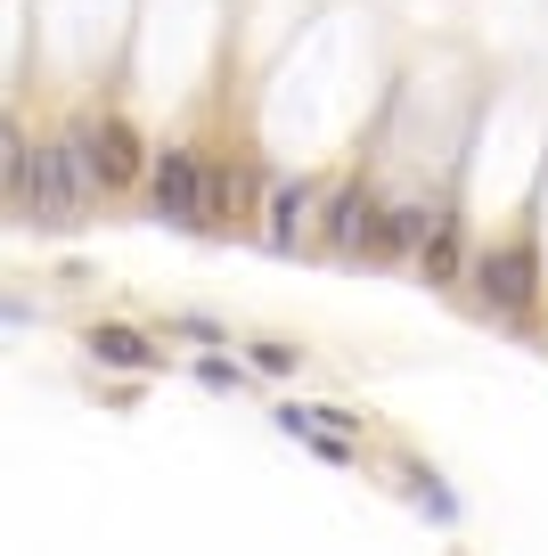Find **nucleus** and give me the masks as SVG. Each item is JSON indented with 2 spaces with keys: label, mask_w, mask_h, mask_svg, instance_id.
Segmentation results:
<instances>
[{
  "label": "nucleus",
  "mask_w": 548,
  "mask_h": 556,
  "mask_svg": "<svg viewBox=\"0 0 548 556\" xmlns=\"http://www.w3.org/2000/svg\"><path fill=\"white\" fill-rule=\"evenodd\" d=\"M83 352H90L99 368H123V377L155 368V344H148L139 328H115V319H107V328H90V336H83Z\"/></svg>",
  "instance_id": "20e7f679"
},
{
  "label": "nucleus",
  "mask_w": 548,
  "mask_h": 556,
  "mask_svg": "<svg viewBox=\"0 0 548 556\" xmlns=\"http://www.w3.org/2000/svg\"><path fill=\"white\" fill-rule=\"evenodd\" d=\"M377 229H385V205L369 189H336L327 205V245L336 254H377Z\"/></svg>",
  "instance_id": "7ed1b4c3"
},
{
  "label": "nucleus",
  "mask_w": 548,
  "mask_h": 556,
  "mask_svg": "<svg viewBox=\"0 0 548 556\" xmlns=\"http://www.w3.org/2000/svg\"><path fill=\"white\" fill-rule=\"evenodd\" d=\"M246 189H254V164H205V229H229Z\"/></svg>",
  "instance_id": "423d86ee"
},
{
  "label": "nucleus",
  "mask_w": 548,
  "mask_h": 556,
  "mask_svg": "<svg viewBox=\"0 0 548 556\" xmlns=\"http://www.w3.org/2000/svg\"><path fill=\"white\" fill-rule=\"evenodd\" d=\"M532 287H540L532 245H491V254H475V295L491 303V312H524Z\"/></svg>",
  "instance_id": "f03ea898"
},
{
  "label": "nucleus",
  "mask_w": 548,
  "mask_h": 556,
  "mask_svg": "<svg viewBox=\"0 0 548 556\" xmlns=\"http://www.w3.org/2000/svg\"><path fill=\"white\" fill-rule=\"evenodd\" d=\"M254 368H262V377H287V368H295V344H254Z\"/></svg>",
  "instance_id": "9d476101"
},
{
  "label": "nucleus",
  "mask_w": 548,
  "mask_h": 556,
  "mask_svg": "<svg viewBox=\"0 0 548 556\" xmlns=\"http://www.w3.org/2000/svg\"><path fill=\"white\" fill-rule=\"evenodd\" d=\"M148 205L172 229H205V156L197 148H164L148 173Z\"/></svg>",
  "instance_id": "f257e3e1"
},
{
  "label": "nucleus",
  "mask_w": 548,
  "mask_h": 556,
  "mask_svg": "<svg viewBox=\"0 0 548 556\" xmlns=\"http://www.w3.org/2000/svg\"><path fill=\"white\" fill-rule=\"evenodd\" d=\"M303 213H311V189H303V180H295V189H271V245H295Z\"/></svg>",
  "instance_id": "1a4fd4ad"
},
{
  "label": "nucleus",
  "mask_w": 548,
  "mask_h": 556,
  "mask_svg": "<svg viewBox=\"0 0 548 556\" xmlns=\"http://www.w3.org/2000/svg\"><path fill=\"white\" fill-rule=\"evenodd\" d=\"M418 270H426V287H459V278H466V238H459L450 213L434 222V238L418 245Z\"/></svg>",
  "instance_id": "39448f33"
},
{
  "label": "nucleus",
  "mask_w": 548,
  "mask_h": 556,
  "mask_svg": "<svg viewBox=\"0 0 548 556\" xmlns=\"http://www.w3.org/2000/svg\"><path fill=\"white\" fill-rule=\"evenodd\" d=\"M434 222H443V213H426V205H394V213H385V229H377V254H418V245L434 238Z\"/></svg>",
  "instance_id": "6e6552de"
},
{
  "label": "nucleus",
  "mask_w": 548,
  "mask_h": 556,
  "mask_svg": "<svg viewBox=\"0 0 548 556\" xmlns=\"http://www.w3.org/2000/svg\"><path fill=\"white\" fill-rule=\"evenodd\" d=\"M99 173H107V189L139 180V131H132V123H115V115L99 123Z\"/></svg>",
  "instance_id": "0eeeda50"
}]
</instances>
